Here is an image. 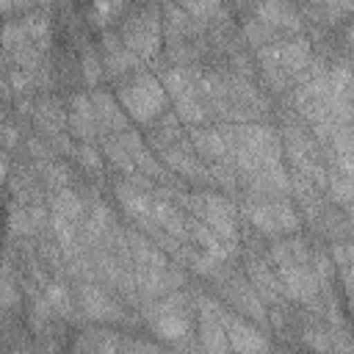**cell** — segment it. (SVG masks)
I'll list each match as a JSON object with an SVG mask.
<instances>
[{
    "mask_svg": "<svg viewBox=\"0 0 354 354\" xmlns=\"http://www.w3.org/2000/svg\"><path fill=\"white\" fill-rule=\"evenodd\" d=\"M80 160H83V166H88V169H100V158H97V152L94 149H80Z\"/></svg>",
    "mask_w": 354,
    "mask_h": 354,
    "instance_id": "cell-27",
    "label": "cell"
},
{
    "mask_svg": "<svg viewBox=\"0 0 354 354\" xmlns=\"http://www.w3.org/2000/svg\"><path fill=\"white\" fill-rule=\"evenodd\" d=\"M25 3H30V0H3L6 8H11V6H25Z\"/></svg>",
    "mask_w": 354,
    "mask_h": 354,
    "instance_id": "cell-29",
    "label": "cell"
},
{
    "mask_svg": "<svg viewBox=\"0 0 354 354\" xmlns=\"http://www.w3.org/2000/svg\"><path fill=\"white\" fill-rule=\"evenodd\" d=\"M252 279H254V285H257V290L266 296V299H279L285 290H282V282L263 266V263H252Z\"/></svg>",
    "mask_w": 354,
    "mask_h": 354,
    "instance_id": "cell-16",
    "label": "cell"
},
{
    "mask_svg": "<svg viewBox=\"0 0 354 354\" xmlns=\"http://www.w3.org/2000/svg\"><path fill=\"white\" fill-rule=\"evenodd\" d=\"M94 108H97V116L105 127H111V133H124L127 127V119L122 116V111L116 108V102L108 97V94H97L94 97Z\"/></svg>",
    "mask_w": 354,
    "mask_h": 354,
    "instance_id": "cell-14",
    "label": "cell"
},
{
    "mask_svg": "<svg viewBox=\"0 0 354 354\" xmlns=\"http://www.w3.org/2000/svg\"><path fill=\"white\" fill-rule=\"evenodd\" d=\"M196 213L207 221V227L221 238V241H235L238 235V227H235V216H232V207L218 199V196H199V202H194Z\"/></svg>",
    "mask_w": 354,
    "mask_h": 354,
    "instance_id": "cell-5",
    "label": "cell"
},
{
    "mask_svg": "<svg viewBox=\"0 0 354 354\" xmlns=\"http://www.w3.org/2000/svg\"><path fill=\"white\" fill-rule=\"evenodd\" d=\"M277 271H279V282H282L285 296H290L296 301H307L315 296L321 279H318L315 268H310V260L307 263L285 260V263H277Z\"/></svg>",
    "mask_w": 354,
    "mask_h": 354,
    "instance_id": "cell-3",
    "label": "cell"
},
{
    "mask_svg": "<svg viewBox=\"0 0 354 354\" xmlns=\"http://www.w3.org/2000/svg\"><path fill=\"white\" fill-rule=\"evenodd\" d=\"M127 0H91V17L97 25L108 22L111 17H116V11L124 6Z\"/></svg>",
    "mask_w": 354,
    "mask_h": 354,
    "instance_id": "cell-21",
    "label": "cell"
},
{
    "mask_svg": "<svg viewBox=\"0 0 354 354\" xmlns=\"http://www.w3.org/2000/svg\"><path fill=\"white\" fill-rule=\"evenodd\" d=\"M163 83H166V88L174 94V100H180V97H185V94H194V77H191L185 69H171V72H166Z\"/></svg>",
    "mask_w": 354,
    "mask_h": 354,
    "instance_id": "cell-19",
    "label": "cell"
},
{
    "mask_svg": "<svg viewBox=\"0 0 354 354\" xmlns=\"http://www.w3.org/2000/svg\"><path fill=\"white\" fill-rule=\"evenodd\" d=\"M326 141L335 152H354V122H335Z\"/></svg>",
    "mask_w": 354,
    "mask_h": 354,
    "instance_id": "cell-18",
    "label": "cell"
},
{
    "mask_svg": "<svg viewBox=\"0 0 354 354\" xmlns=\"http://www.w3.org/2000/svg\"><path fill=\"white\" fill-rule=\"evenodd\" d=\"M80 301H83L86 315L94 318V321H116V318H122L119 307H116L100 288L83 285V288H80Z\"/></svg>",
    "mask_w": 354,
    "mask_h": 354,
    "instance_id": "cell-8",
    "label": "cell"
},
{
    "mask_svg": "<svg viewBox=\"0 0 354 354\" xmlns=\"http://www.w3.org/2000/svg\"><path fill=\"white\" fill-rule=\"evenodd\" d=\"M224 326H227V335H230V348H243V351L268 348V340L260 337V335H257L252 326H246L241 318L224 313Z\"/></svg>",
    "mask_w": 354,
    "mask_h": 354,
    "instance_id": "cell-10",
    "label": "cell"
},
{
    "mask_svg": "<svg viewBox=\"0 0 354 354\" xmlns=\"http://www.w3.org/2000/svg\"><path fill=\"white\" fill-rule=\"evenodd\" d=\"M351 218H354V199H351Z\"/></svg>",
    "mask_w": 354,
    "mask_h": 354,
    "instance_id": "cell-30",
    "label": "cell"
},
{
    "mask_svg": "<svg viewBox=\"0 0 354 354\" xmlns=\"http://www.w3.org/2000/svg\"><path fill=\"white\" fill-rule=\"evenodd\" d=\"M122 105L127 108V113L138 122H149L158 116V111L163 108V88L155 77L141 75L136 77L130 86L122 88Z\"/></svg>",
    "mask_w": 354,
    "mask_h": 354,
    "instance_id": "cell-1",
    "label": "cell"
},
{
    "mask_svg": "<svg viewBox=\"0 0 354 354\" xmlns=\"http://www.w3.org/2000/svg\"><path fill=\"white\" fill-rule=\"evenodd\" d=\"M335 171L346 174V177H354V152H335Z\"/></svg>",
    "mask_w": 354,
    "mask_h": 354,
    "instance_id": "cell-25",
    "label": "cell"
},
{
    "mask_svg": "<svg viewBox=\"0 0 354 354\" xmlns=\"http://www.w3.org/2000/svg\"><path fill=\"white\" fill-rule=\"evenodd\" d=\"M199 313H202V324H199V332H202V346L207 351H221L230 346L227 340V326H224V313L207 301V299H199Z\"/></svg>",
    "mask_w": 354,
    "mask_h": 354,
    "instance_id": "cell-7",
    "label": "cell"
},
{
    "mask_svg": "<svg viewBox=\"0 0 354 354\" xmlns=\"http://www.w3.org/2000/svg\"><path fill=\"white\" fill-rule=\"evenodd\" d=\"M246 213H249V221L268 235L293 232L299 227V218L288 202H257V205H249Z\"/></svg>",
    "mask_w": 354,
    "mask_h": 354,
    "instance_id": "cell-2",
    "label": "cell"
},
{
    "mask_svg": "<svg viewBox=\"0 0 354 354\" xmlns=\"http://www.w3.org/2000/svg\"><path fill=\"white\" fill-rule=\"evenodd\" d=\"M119 199H122V205H124V210L136 218V221H141L144 227H158L155 224V202L149 199V196H144V194H138L136 188H119Z\"/></svg>",
    "mask_w": 354,
    "mask_h": 354,
    "instance_id": "cell-11",
    "label": "cell"
},
{
    "mask_svg": "<svg viewBox=\"0 0 354 354\" xmlns=\"http://www.w3.org/2000/svg\"><path fill=\"white\" fill-rule=\"evenodd\" d=\"M177 113H180V119H185V122H199V119H202V102H199V97H196V94L180 97V100H177Z\"/></svg>",
    "mask_w": 354,
    "mask_h": 354,
    "instance_id": "cell-22",
    "label": "cell"
},
{
    "mask_svg": "<svg viewBox=\"0 0 354 354\" xmlns=\"http://www.w3.org/2000/svg\"><path fill=\"white\" fill-rule=\"evenodd\" d=\"M47 301L58 310V313H69V299H66V290L61 285H50L47 288Z\"/></svg>",
    "mask_w": 354,
    "mask_h": 354,
    "instance_id": "cell-24",
    "label": "cell"
},
{
    "mask_svg": "<svg viewBox=\"0 0 354 354\" xmlns=\"http://www.w3.org/2000/svg\"><path fill=\"white\" fill-rule=\"evenodd\" d=\"M235 301H238L249 315H254V318H266V315H263V310H260V301L249 293V288H246V285H235Z\"/></svg>",
    "mask_w": 354,
    "mask_h": 354,
    "instance_id": "cell-23",
    "label": "cell"
},
{
    "mask_svg": "<svg viewBox=\"0 0 354 354\" xmlns=\"http://www.w3.org/2000/svg\"><path fill=\"white\" fill-rule=\"evenodd\" d=\"M152 329H155L160 337H166V340H180V337H185L188 329H191V321H188V313H185L183 301L169 299V301L158 304L155 313H152Z\"/></svg>",
    "mask_w": 354,
    "mask_h": 354,
    "instance_id": "cell-6",
    "label": "cell"
},
{
    "mask_svg": "<svg viewBox=\"0 0 354 354\" xmlns=\"http://www.w3.org/2000/svg\"><path fill=\"white\" fill-rule=\"evenodd\" d=\"M326 3H329L332 11H337V14H346V11L354 8V0H326Z\"/></svg>",
    "mask_w": 354,
    "mask_h": 354,
    "instance_id": "cell-28",
    "label": "cell"
},
{
    "mask_svg": "<svg viewBox=\"0 0 354 354\" xmlns=\"http://www.w3.org/2000/svg\"><path fill=\"white\" fill-rule=\"evenodd\" d=\"M329 191H332V199L337 202H351L354 199V177H346L340 171H332L329 177Z\"/></svg>",
    "mask_w": 354,
    "mask_h": 354,
    "instance_id": "cell-20",
    "label": "cell"
},
{
    "mask_svg": "<svg viewBox=\"0 0 354 354\" xmlns=\"http://www.w3.org/2000/svg\"><path fill=\"white\" fill-rule=\"evenodd\" d=\"M122 39H124V47L133 55L149 58L158 50V14L155 11H141L136 19H130Z\"/></svg>",
    "mask_w": 354,
    "mask_h": 354,
    "instance_id": "cell-4",
    "label": "cell"
},
{
    "mask_svg": "<svg viewBox=\"0 0 354 354\" xmlns=\"http://www.w3.org/2000/svg\"><path fill=\"white\" fill-rule=\"evenodd\" d=\"M155 224L163 227V230H169L171 235H183V232H185V221H183L180 213H177L171 205H166V202H155Z\"/></svg>",
    "mask_w": 354,
    "mask_h": 354,
    "instance_id": "cell-17",
    "label": "cell"
},
{
    "mask_svg": "<svg viewBox=\"0 0 354 354\" xmlns=\"http://www.w3.org/2000/svg\"><path fill=\"white\" fill-rule=\"evenodd\" d=\"M69 124L77 136H91L94 130V108L86 97H75L72 108H69Z\"/></svg>",
    "mask_w": 354,
    "mask_h": 354,
    "instance_id": "cell-15",
    "label": "cell"
},
{
    "mask_svg": "<svg viewBox=\"0 0 354 354\" xmlns=\"http://www.w3.org/2000/svg\"><path fill=\"white\" fill-rule=\"evenodd\" d=\"M196 141V149L199 155H207V158H224L230 152V136L221 133V130H205V133H196L194 136Z\"/></svg>",
    "mask_w": 354,
    "mask_h": 354,
    "instance_id": "cell-13",
    "label": "cell"
},
{
    "mask_svg": "<svg viewBox=\"0 0 354 354\" xmlns=\"http://www.w3.org/2000/svg\"><path fill=\"white\" fill-rule=\"evenodd\" d=\"M246 33H249V39L254 44H266L268 41V25L266 22H249L246 25Z\"/></svg>",
    "mask_w": 354,
    "mask_h": 354,
    "instance_id": "cell-26",
    "label": "cell"
},
{
    "mask_svg": "<svg viewBox=\"0 0 354 354\" xmlns=\"http://www.w3.org/2000/svg\"><path fill=\"white\" fill-rule=\"evenodd\" d=\"M257 14H260V22L274 25V28H288V30H299L301 28L299 14L285 0H260L257 3Z\"/></svg>",
    "mask_w": 354,
    "mask_h": 354,
    "instance_id": "cell-9",
    "label": "cell"
},
{
    "mask_svg": "<svg viewBox=\"0 0 354 354\" xmlns=\"http://www.w3.org/2000/svg\"><path fill=\"white\" fill-rule=\"evenodd\" d=\"M163 158H166V163H169L174 171H180V174H185V177H205V174H207L205 166H202L194 155H188L185 149L163 147Z\"/></svg>",
    "mask_w": 354,
    "mask_h": 354,
    "instance_id": "cell-12",
    "label": "cell"
}]
</instances>
